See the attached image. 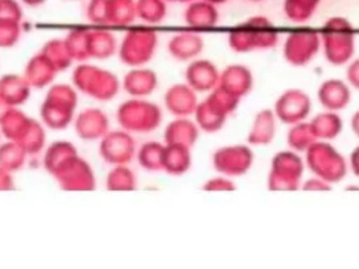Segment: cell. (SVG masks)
Returning <instances> with one entry per match:
<instances>
[{"mask_svg":"<svg viewBox=\"0 0 359 269\" xmlns=\"http://www.w3.org/2000/svg\"><path fill=\"white\" fill-rule=\"evenodd\" d=\"M320 41L331 64H345L355 53V29L344 17L328 18L320 31Z\"/></svg>","mask_w":359,"mask_h":269,"instance_id":"1","label":"cell"},{"mask_svg":"<svg viewBox=\"0 0 359 269\" xmlns=\"http://www.w3.org/2000/svg\"><path fill=\"white\" fill-rule=\"evenodd\" d=\"M278 29L262 15H255L238 24L229 32V46L236 52L269 49L278 42Z\"/></svg>","mask_w":359,"mask_h":269,"instance_id":"2","label":"cell"},{"mask_svg":"<svg viewBox=\"0 0 359 269\" xmlns=\"http://www.w3.org/2000/svg\"><path fill=\"white\" fill-rule=\"evenodd\" d=\"M304 153L306 164L316 177L331 185L345 177L348 168L346 161L327 140H316Z\"/></svg>","mask_w":359,"mask_h":269,"instance_id":"3","label":"cell"},{"mask_svg":"<svg viewBox=\"0 0 359 269\" xmlns=\"http://www.w3.org/2000/svg\"><path fill=\"white\" fill-rule=\"evenodd\" d=\"M304 163L294 150H283L273 156L268 175L271 191H294L300 185Z\"/></svg>","mask_w":359,"mask_h":269,"instance_id":"4","label":"cell"},{"mask_svg":"<svg viewBox=\"0 0 359 269\" xmlns=\"http://www.w3.org/2000/svg\"><path fill=\"white\" fill-rule=\"evenodd\" d=\"M161 118L158 105L140 98L130 99L118 109V120L130 132H151L158 127Z\"/></svg>","mask_w":359,"mask_h":269,"instance_id":"5","label":"cell"},{"mask_svg":"<svg viewBox=\"0 0 359 269\" xmlns=\"http://www.w3.org/2000/svg\"><path fill=\"white\" fill-rule=\"evenodd\" d=\"M320 45V34L314 29H296L285 41L283 56L293 66H304L314 59Z\"/></svg>","mask_w":359,"mask_h":269,"instance_id":"6","label":"cell"},{"mask_svg":"<svg viewBox=\"0 0 359 269\" xmlns=\"http://www.w3.org/2000/svg\"><path fill=\"white\" fill-rule=\"evenodd\" d=\"M213 167L224 177L244 175L254 163V153L250 146L233 144L217 149L212 157Z\"/></svg>","mask_w":359,"mask_h":269,"instance_id":"7","label":"cell"},{"mask_svg":"<svg viewBox=\"0 0 359 269\" xmlns=\"http://www.w3.org/2000/svg\"><path fill=\"white\" fill-rule=\"evenodd\" d=\"M157 36L150 29H136L126 35L121 46V59L133 67L147 63L156 50Z\"/></svg>","mask_w":359,"mask_h":269,"instance_id":"8","label":"cell"},{"mask_svg":"<svg viewBox=\"0 0 359 269\" xmlns=\"http://www.w3.org/2000/svg\"><path fill=\"white\" fill-rule=\"evenodd\" d=\"M272 111L280 122L294 125L306 120L311 111V99L303 90L289 88L279 95Z\"/></svg>","mask_w":359,"mask_h":269,"instance_id":"9","label":"cell"},{"mask_svg":"<svg viewBox=\"0 0 359 269\" xmlns=\"http://www.w3.org/2000/svg\"><path fill=\"white\" fill-rule=\"evenodd\" d=\"M220 71L216 64L208 59H194L185 70L187 84L196 92L212 91L219 84Z\"/></svg>","mask_w":359,"mask_h":269,"instance_id":"10","label":"cell"},{"mask_svg":"<svg viewBox=\"0 0 359 269\" xmlns=\"http://www.w3.org/2000/svg\"><path fill=\"white\" fill-rule=\"evenodd\" d=\"M219 87L237 98L247 95L254 85V76L244 64H230L220 71Z\"/></svg>","mask_w":359,"mask_h":269,"instance_id":"11","label":"cell"},{"mask_svg":"<svg viewBox=\"0 0 359 269\" xmlns=\"http://www.w3.org/2000/svg\"><path fill=\"white\" fill-rule=\"evenodd\" d=\"M165 108L177 118L188 116L195 112L198 105L196 91L192 90L187 83L171 85L164 95Z\"/></svg>","mask_w":359,"mask_h":269,"instance_id":"12","label":"cell"},{"mask_svg":"<svg viewBox=\"0 0 359 269\" xmlns=\"http://www.w3.org/2000/svg\"><path fill=\"white\" fill-rule=\"evenodd\" d=\"M317 98L325 111L338 112L348 106L351 101V88L339 78H328L318 87Z\"/></svg>","mask_w":359,"mask_h":269,"instance_id":"13","label":"cell"},{"mask_svg":"<svg viewBox=\"0 0 359 269\" xmlns=\"http://www.w3.org/2000/svg\"><path fill=\"white\" fill-rule=\"evenodd\" d=\"M102 153L105 160L109 163L122 165L132 160L135 154V142L126 132L111 133V136H108L104 142Z\"/></svg>","mask_w":359,"mask_h":269,"instance_id":"14","label":"cell"},{"mask_svg":"<svg viewBox=\"0 0 359 269\" xmlns=\"http://www.w3.org/2000/svg\"><path fill=\"white\" fill-rule=\"evenodd\" d=\"M203 50V39L195 32H180L168 42V52L178 60H194Z\"/></svg>","mask_w":359,"mask_h":269,"instance_id":"15","label":"cell"},{"mask_svg":"<svg viewBox=\"0 0 359 269\" xmlns=\"http://www.w3.org/2000/svg\"><path fill=\"white\" fill-rule=\"evenodd\" d=\"M276 134V116L272 109L259 111L251 125L248 132V144L251 146H265L269 144Z\"/></svg>","mask_w":359,"mask_h":269,"instance_id":"16","label":"cell"},{"mask_svg":"<svg viewBox=\"0 0 359 269\" xmlns=\"http://www.w3.org/2000/svg\"><path fill=\"white\" fill-rule=\"evenodd\" d=\"M185 22L195 29H208L216 25L219 13L216 6L206 0H194L184 13Z\"/></svg>","mask_w":359,"mask_h":269,"instance_id":"17","label":"cell"},{"mask_svg":"<svg viewBox=\"0 0 359 269\" xmlns=\"http://www.w3.org/2000/svg\"><path fill=\"white\" fill-rule=\"evenodd\" d=\"M199 136V127L196 122L189 120L187 116L177 118L170 122L165 127L164 139L168 144H182L187 147H192Z\"/></svg>","mask_w":359,"mask_h":269,"instance_id":"18","label":"cell"},{"mask_svg":"<svg viewBox=\"0 0 359 269\" xmlns=\"http://www.w3.org/2000/svg\"><path fill=\"white\" fill-rule=\"evenodd\" d=\"M192 164L191 149L182 144H164L161 168L171 175L185 174Z\"/></svg>","mask_w":359,"mask_h":269,"instance_id":"19","label":"cell"},{"mask_svg":"<svg viewBox=\"0 0 359 269\" xmlns=\"http://www.w3.org/2000/svg\"><path fill=\"white\" fill-rule=\"evenodd\" d=\"M123 85L133 97H146L156 90L157 76L150 69H143L142 66L135 67L125 76Z\"/></svg>","mask_w":359,"mask_h":269,"instance_id":"20","label":"cell"},{"mask_svg":"<svg viewBox=\"0 0 359 269\" xmlns=\"http://www.w3.org/2000/svg\"><path fill=\"white\" fill-rule=\"evenodd\" d=\"M309 123L317 140H332L342 130V119L338 112L332 111H324L316 115Z\"/></svg>","mask_w":359,"mask_h":269,"instance_id":"21","label":"cell"},{"mask_svg":"<svg viewBox=\"0 0 359 269\" xmlns=\"http://www.w3.org/2000/svg\"><path fill=\"white\" fill-rule=\"evenodd\" d=\"M194 115H195V122H196L198 127L208 133H213V132L222 129L227 119L226 115L217 112L205 99L198 102Z\"/></svg>","mask_w":359,"mask_h":269,"instance_id":"22","label":"cell"},{"mask_svg":"<svg viewBox=\"0 0 359 269\" xmlns=\"http://www.w3.org/2000/svg\"><path fill=\"white\" fill-rule=\"evenodd\" d=\"M316 140L317 139L311 130L310 123L304 120L290 125V130L286 136L287 146L294 151H306Z\"/></svg>","mask_w":359,"mask_h":269,"instance_id":"23","label":"cell"},{"mask_svg":"<svg viewBox=\"0 0 359 269\" xmlns=\"http://www.w3.org/2000/svg\"><path fill=\"white\" fill-rule=\"evenodd\" d=\"M321 0H285L283 13L293 22H306L313 17Z\"/></svg>","mask_w":359,"mask_h":269,"instance_id":"24","label":"cell"},{"mask_svg":"<svg viewBox=\"0 0 359 269\" xmlns=\"http://www.w3.org/2000/svg\"><path fill=\"white\" fill-rule=\"evenodd\" d=\"M164 146L158 142H147L139 150L137 158L140 165L149 171H160L163 161Z\"/></svg>","mask_w":359,"mask_h":269,"instance_id":"25","label":"cell"},{"mask_svg":"<svg viewBox=\"0 0 359 269\" xmlns=\"http://www.w3.org/2000/svg\"><path fill=\"white\" fill-rule=\"evenodd\" d=\"M108 186L112 189H126L132 191L136 188V177L135 174L126 168L123 164L116 165L114 171L109 172Z\"/></svg>","mask_w":359,"mask_h":269,"instance_id":"26","label":"cell"},{"mask_svg":"<svg viewBox=\"0 0 359 269\" xmlns=\"http://www.w3.org/2000/svg\"><path fill=\"white\" fill-rule=\"evenodd\" d=\"M139 14L149 22H158L165 15V4L163 0H140Z\"/></svg>","mask_w":359,"mask_h":269,"instance_id":"27","label":"cell"},{"mask_svg":"<svg viewBox=\"0 0 359 269\" xmlns=\"http://www.w3.org/2000/svg\"><path fill=\"white\" fill-rule=\"evenodd\" d=\"M203 191L206 192H224V191H234L236 189V184L229 178V177H215L210 178L209 181H206L203 184Z\"/></svg>","mask_w":359,"mask_h":269,"instance_id":"28","label":"cell"},{"mask_svg":"<svg viewBox=\"0 0 359 269\" xmlns=\"http://www.w3.org/2000/svg\"><path fill=\"white\" fill-rule=\"evenodd\" d=\"M346 78H348V83L359 90V57L353 59L348 67H346Z\"/></svg>","mask_w":359,"mask_h":269,"instance_id":"29","label":"cell"},{"mask_svg":"<svg viewBox=\"0 0 359 269\" xmlns=\"http://www.w3.org/2000/svg\"><path fill=\"white\" fill-rule=\"evenodd\" d=\"M302 188H303L304 191H327V189L331 188V184L325 182L324 179H321V178H318V177H314V178L307 179V181L302 185Z\"/></svg>","mask_w":359,"mask_h":269,"instance_id":"30","label":"cell"},{"mask_svg":"<svg viewBox=\"0 0 359 269\" xmlns=\"http://www.w3.org/2000/svg\"><path fill=\"white\" fill-rule=\"evenodd\" d=\"M349 165L352 172L359 177V146H356L349 156Z\"/></svg>","mask_w":359,"mask_h":269,"instance_id":"31","label":"cell"},{"mask_svg":"<svg viewBox=\"0 0 359 269\" xmlns=\"http://www.w3.org/2000/svg\"><path fill=\"white\" fill-rule=\"evenodd\" d=\"M351 127H352V132L356 134V137H359V109L351 118Z\"/></svg>","mask_w":359,"mask_h":269,"instance_id":"32","label":"cell"},{"mask_svg":"<svg viewBox=\"0 0 359 269\" xmlns=\"http://www.w3.org/2000/svg\"><path fill=\"white\" fill-rule=\"evenodd\" d=\"M206 1H209V3H212V4H222V3H224L226 0H206Z\"/></svg>","mask_w":359,"mask_h":269,"instance_id":"33","label":"cell"},{"mask_svg":"<svg viewBox=\"0 0 359 269\" xmlns=\"http://www.w3.org/2000/svg\"><path fill=\"white\" fill-rule=\"evenodd\" d=\"M168 1H178V3H191L194 0H168Z\"/></svg>","mask_w":359,"mask_h":269,"instance_id":"34","label":"cell"},{"mask_svg":"<svg viewBox=\"0 0 359 269\" xmlns=\"http://www.w3.org/2000/svg\"><path fill=\"white\" fill-rule=\"evenodd\" d=\"M252 1H258V0H252Z\"/></svg>","mask_w":359,"mask_h":269,"instance_id":"35","label":"cell"}]
</instances>
